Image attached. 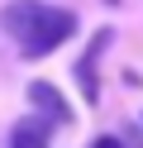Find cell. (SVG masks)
<instances>
[{"label":"cell","mask_w":143,"mask_h":148,"mask_svg":"<svg viewBox=\"0 0 143 148\" xmlns=\"http://www.w3.org/2000/svg\"><path fill=\"white\" fill-rule=\"evenodd\" d=\"M10 148H48V124H43V119L19 124V129H14V138H10Z\"/></svg>","instance_id":"3957f363"},{"label":"cell","mask_w":143,"mask_h":148,"mask_svg":"<svg viewBox=\"0 0 143 148\" xmlns=\"http://www.w3.org/2000/svg\"><path fill=\"white\" fill-rule=\"evenodd\" d=\"M29 100H34V110L43 115V124L48 129H57V124H72V105L62 100V91H53V81H34L29 86Z\"/></svg>","instance_id":"7a4b0ae2"},{"label":"cell","mask_w":143,"mask_h":148,"mask_svg":"<svg viewBox=\"0 0 143 148\" xmlns=\"http://www.w3.org/2000/svg\"><path fill=\"white\" fill-rule=\"evenodd\" d=\"M105 5H119V0H105Z\"/></svg>","instance_id":"5b68a950"},{"label":"cell","mask_w":143,"mask_h":148,"mask_svg":"<svg viewBox=\"0 0 143 148\" xmlns=\"http://www.w3.org/2000/svg\"><path fill=\"white\" fill-rule=\"evenodd\" d=\"M91 148H124V143H119V138H114V134H100V138H95Z\"/></svg>","instance_id":"277c9868"},{"label":"cell","mask_w":143,"mask_h":148,"mask_svg":"<svg viewBox=\"0 0 143 148\" xmlns=\"http://www.w3.org/2000/svg\"><path fill=\"white\" fill-rule=\"evenodd\" d=\"M0 19H5L10 38L19 43L24 58H48L57 43H67L76 34V14L57 10V5H43V0H14V5H5Z\"/></svg>","instance_id":"6da1fadb"}]
</instances>
